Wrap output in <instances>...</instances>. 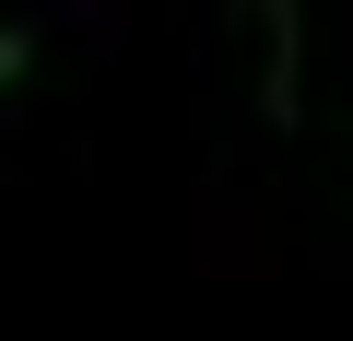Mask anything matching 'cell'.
I'll list each match as a JSON object with an SVG mask.
<instances>
[{"mask_svg": "<svg viewBox=\"0 0 353 341\" xmlns=\"http://www.w3.org/2000/svg\"><path fill=\"white\" fill-rule=\"evenodd\" d=\"M36 71V24H0V118H12V83Z\"/></svg>", "mask_w": 353, "mask_h": 341, "instance_id": "cell-1", "label": "cell"}]
</instances>
